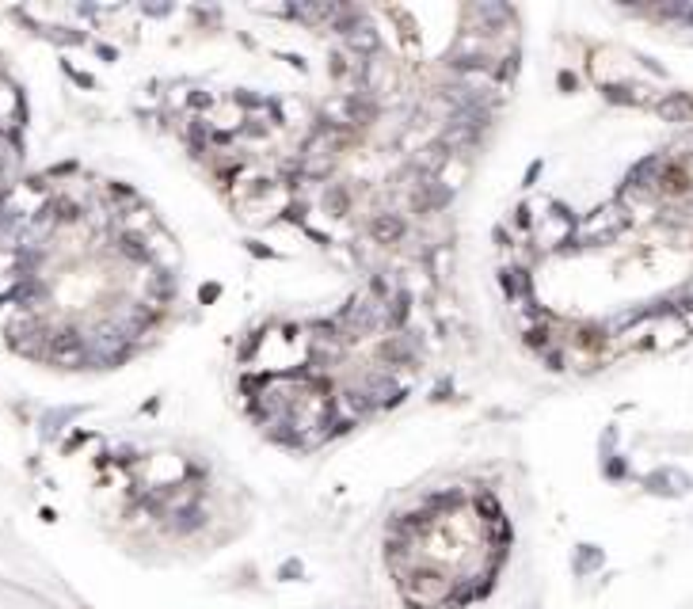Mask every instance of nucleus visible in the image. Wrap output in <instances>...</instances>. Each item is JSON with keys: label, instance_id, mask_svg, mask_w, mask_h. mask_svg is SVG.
<instances>
[{"label": "nucleus", "instance_id": "29", "mask_svg": "<svg viewBox=\"0 0 693 609\" xmlns=\"http://www.w3.org/2000/svg\"><path fill=\"white\" fill-rule=\"evenodd\" d=\"M541 168H545V164H541V161H533V164L526 168V180H522V187H533V180L541 175Z\"/></svg>", "mask_w": 693, "mask_h": 609}, {"label": "nucleus", "instance_id": "6", "mask_svg": "<svg viewBox=\"0 0 693 609\" xmlns=\"http://www.w3.org/2000/svg\"><path fill=\"white\" fill-rule=\"evenodd\" d=\"M408 237V218L404 213H397V210H381V213H373L370 218V240L373 244H400Z\"/></svg>", "mask_w": 693, "mask_h": 609}, {"label": "nucleus", "instance_id": "19", "mask_svg": "<svg viewBox=\"0 0 693 609\" xmlns=\"http://www.w3.org/2000/svg\"><path fill=\"white\" fill-rule=\"evenodd\" d=\"M602 96L610 103H644V88H636V84H602Z\"/></svg>", "mask_w": 693, "mask_h": 609}, {"label": "nucleus", "instance_id": "12", "mask_svg": "<svg viewBox=\"0 0 693 609\" xmlns=\"http://www.w3.org/2000/svg\"><path fill=\"white\" fill-rule=\"evenodd\" d=\"M655 111H659L663 122H674V126L693 122V96L689 92H667V96L655 103Z\"/></svg>", "mask_w": 693, "mask_h": 609}, {"label": "nucleus", "instance_id": "1", "mask_svg": "<svg viewBox=\"0 0 693 609\" xmlns=\"http://www.w3.org/2000/svg\"><path fill=\"white\" fill-rule=\"evenodd\" d=\"M381 327H385V305H381L370 289H358V294L339 308V316H335V332H339L343 346L370 339L373 332H381Z\"/></svg>", "mask_w": 693, "mask_h": 609}, {"label": "nucleus", "instance_id": "14", "mask_svg": "<svg viewBox=\"0 0 693 609\" xmlns=\"http://www.w3.org/2000/svg\"><path fill=\"white\" fill-rule=\"evenodd\" d=\"M469 15L480 20V31L484 34H503V27L514 20V12H511L507 4H473Z\"/></svg>", "mask_w": 693, "mask_h": 609}, {"label": "nucleus", "instance_id": "22", "mask_svg": "<svg viewBox=\"0 0 693 609\" xmlns=\"http://www.w3.org/2000/svg\"><path fill=\"white\" fill-rule=\"evenodd\" d=\"M579 346H587V351H594V346H602L606 343V327L602 324H587V327H579V339H575Z\"/></svg>", "mask_w": 693, "mask_h": 609}, {"label": "nucleus", "instance_id": "16", "mask_svg": "<svg viewBox=\"0 0 693 609\" xmlns=\"http://www.w3.org/2000/svg\"><path fill=\"white\" fill-rule=\"evenodd\" d=\"M320 206H324V213H332V218H346V213H351V191H346L343 183H327Z\"/></svg>", "mask_w": 693, "mask_h": 609}, {"label": "nucleus", "instance_id": "2", "mask_svg": "<svg viewBox=\"0 0 693 609\" xmlns=\"http://www.w3.org/2000/svg\"><path fill=\"white\" fill-rule=\"evenodd\" d=\"M20 126H23V99L12 80L0 77V202L12 191V187H4V175L20 156Z\"/></svg>", "mask_w": 693, "mask_h": 609}, {"label": "nucleus", "instance_id": "7", "mask_svg": "<svg viewBox=\"0 0 693 609\" xmlns=\"http://www.w3.org/2000/svg\"><path fill=\"white\" fill-rule=\"evenodd\" d=\"M358 84H362V92L366 96H385V92H392V84H397V77H392V65L381 58H370V61H362V73H358Z\"/></svg>", "mask_w": 693, "mask_h": 609}, {"label": "nucleus", "instance_id": "20", "mask_svg": "<svg viewBox=\"0 0 693 609\" xmlns=\"http://www.w3.org/2000/svg\"><path fill=\"white\" fill-rule=\"evenodd\" d=\"M476 510H480V518H484V522H499V518H507V514H503V507H499V499H495L488 487H480V491H476Z\"/></svg>", "mask_w": 693, "mask_h": 609}, {"label": "nucleus", "instance_id": "26", "mask_svg": "<svg viewBox=\"0 0 693 609\" xmlns=\"http://www.w3.org/2000/svg\"><path fill=\"white\" fill-rule=\"evenodd\" d=\"M556 84H560V92H575V88H579V80H575V73H568V69H560V77H556Z\"/></svg>", "mask_w": 693, "mask_h": 609}, {"label": "nucleus", "instance_id": "13", "mask_svg": "<svg viewBox=\"0 0 693 609\" xmlns=\"http://www.w3.org/2000/svg\"><path fill=\"white\" fill-rule=\"evenodd\" d=\"M423 263L430 270V278L435 282H449L454 278V244L442 240V244H430V248L423 251Z\"/></svg>", "mask_w": 693, "mask_h": 609}, {"label": "nucleus", "instance_id": "23", "mask_svg": "<svg viewBox=\"0 0 693 609\" xmlns=\"http://www.w3.org/2000/svg\"><path fill=\"white\" fill-rule=\"evenodd\" d=\"M602 472H606V480H621L629 472V465H625L621 453H610V457H602Z\"/></svg>", "mask_w": 693, "mask_h": 609}, {"label": "nucleus", "instance_id": "5", "mask_svg": "<svg viewBox=\"0 0 693 609\" xmlns=\"http://www.w3.org/2000/svg\"><path fill=\"white\" fill-rule=\"evenodd\" d=\"M381 362H389V373L392 370H416L419 365V343L411 339L408 332L385 335V343H381Z\"/></svg>", "mask_w": 693, "mask_h": 609}, {"label": "nucleus", "instance_id": "11", "mask_svg": "<svg viewBox=\"0 0 693 609\" xmlns=\"http://www.w3.org/2000/svg\"><path fill=\"white\" fill-rule=\"evenodd\" d=\"M408 320H411V289L400 286L397 294L385 301V332L389 335H400L408 327Z\"/></svg>", "mask_w": 693, "mask_h": 609}, {"label": "nucleus", "instance_id": "28", "mask_svg": "<svg viewBox=\"0 0 693 609\" xmlns=\"http://www.w3.org/2000/svg\"><path fill=\"white\" fill-rule=\"evenodd\" d=\"M199 297H202V305H206V301H218V297H221V286H218V282H213V286H202Z\"/></svg>", "mask_w": 693, "mask_h": 609}, {"label": "nucleus", "instance_id": "21", "mask_svg": "<svg viewBox=\"0 0 693 609\" xmlns=\"http://www.w3.org/2000/svg\"><path fill=\"white\" fill-rule=\"evenodd\" d=\"M488 529H492V548H495V552H507V548L514 545V526H511V518L488 522Z\"/></svg>", "mask_w": 693, "mask_h": 609}, {"label": "nucleus", "instance_id": "10", "mask_svg": "<svg viewBox=\"0 0 693 609\" xmlns=\"http://www.w3.org/2000/svg\"><path fill=\"white\" fill-rule=\"evenodd\" d=\"M343 42H346V50H351L358 61H362V58L370 61V58H377V54H381V34H377V27H373L370 20H362Z\"/></svg>", "mask_w": 693, "mask_h": 609}, {"label": "nucleus", "instance_id": "27", "mask_svg": "<svg viewBox=\"0 0 693 609\" xmlns=\"http://www.w3.org/2000/svg\"><path fill=\"white\" fill-rule=\"evenodd\" d=\"M541 358H545L549 370H564V354H560V351H545Z\"/></svg>", "mask_w": 693, "mask_h": 609}, {"label": "nucleus", "instance_id": "24", "mask_svg": "<svg viewBox=\"0 0 693 609\" xmlns=\"http://www.w3.org/2000/svg\"><path fill=\"white\" fill-rule=\"evenodd\" d=\"M301 575H305V567H301V560L297 556L282 560V567H278V583H294V579H301Z\"/></svg>", "mask_w": 693, "mask_h": 609}, {"label": "nucleus", "instance_id": "15", "mask_svg": "<svg viewBox=\"0 0 693 609\" xmlns=\"http://www.w3.org/2000/svg\"><path fill=\"white\" fill-rule=\"evenodd\" d=\"M602 564H606V552L598 548V545H575V552H571V575L575 579H587V575H594V571H602Z\"/></svg>", "mask_w": 693, "mask_h": 609}, {"label": "nucleus", "instance_id": "17", "mask_svg": "<svg viewBox=\"0 0 693 609\" xmlns=\"http://www.w3.org/2000/svg\"><path fill=\"white\" fill-rule=\"evenodd\" d=\"M659 191L663 194H686L689 191V172L667 161V168H663V180H659Z\"/></svg>", "mask_w": 693, "mask_h": 609}, {"label": "nucleus", "instance_id": "4", "mask_svg": "<svg viewBox=\"0 0 693 609\" xmlns=\"http://www.w3.org/2000/svg\"><path fill=\"white\" fill-rule=\"evenodd\" d=\"M667 161L670 156H663V153H651V156H644L640 164H632L629 168V175H625V187H621V199H636V194H655L659 191V180H663V168H667Z\"/></svg>", "mask_w": 693, "mask_h": 609}, {"label": "nucleus", "instance_id": "25", "mask_svg": "<svg viewBox=\"0 0 693 609\" xmlns=\"http://www.w3.org/2000/svg\"><path fill=\"white\" fill-rule=\"evenodd\" d=\"M514 225H518V229H530V225H533V213H530V206H526V202L514 206Z\"/></svg>", "mask_w": 693, "mask_h": 609}, {"label": "nucleus", "instance_id": "9", "mask_svg": "<svg viewBox=\"0 0 693 609\" xmlns=\"http://www.w3.org/2000/svg\"><path fill=\"white\" fill-rule=\"evenodd\" d=\"M499 286H503V294L511 297V305L514 301H530V297H533V275H530V267H518V263L503 267L499 270Z\"/></svg>", "mask_w": 693, "mask_h": 609}, {"label": "nucleus", "instance_id": "3", "mask_svg": "<svg viewBox=\"0 0 693 609\" xmlns=\"http://www.w3.org/2000/svg\"><path fill=\"white\" fill-rule=\"evenodd\" d=\"M629 225H632V218L625 213V206L613 202V206H602V210L587 213V221H579L575 240L587 244V248H598V244H613L625 229H629Z\"/></svg>", "mask_w": 693, "mask_h": 609}, {"label": "nucleus", "instance_id": "8", "mask_svg": "<svg viewBox=\"0 0 693 609\" xmlns=\"http://www.w3.org/2000/svg\"><path fill=\"white\" fill-rule=\"evenodd\" d=\"M644 487H648L651 495H663V499H678V495H686L693 484L682 468H655V472L644 476Z\"/></svg>", "mask_w": 693, "mask_h": 609}, {"label": "nucleus", "instance_id": "30", "mask_svg": "<svg viewBox=\"0 0 693 609\" xmlns=\"http://www.w3.org/2000/svg\"><path fill=\"white\" fill-rule=\"evenodd\" d=\"M248 248H251V251H256V256H267V259H270V256H275V251H270V248H263V244H256V240H248Z\"/></svg>", "mask_w": 693, "mask_h": 609}, {"label": "nucleus", "instance_id": "18", "mask_svg": "<svg viewBox=\"0 0 693 609\" xmlns=\"http://www.w3.org/2000/svg\"><path fill=\"white\" fill-rule=\"evenodd\" d=\"M351 73L358 77V73H362V61H351L343 50H332V54H327V77H332V80H346Z\"/></svg>", "mask_w": 693, "mask_h": 609}]
</instances>
